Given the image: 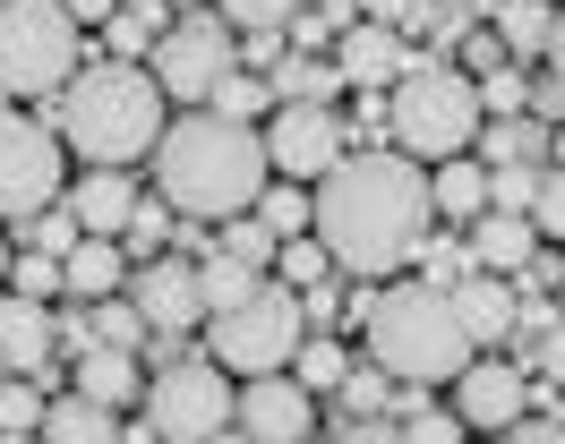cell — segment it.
<instances>
[{
  "instance_id": "obj_49",
  "label": "cell",
  "mask_w": 565,
  "mask_h": 444,
  "mask_svg": "<svg viewBox=\"0 0 565 444\" xmlns=\"http://www.w3.org/2000/svg\"><path fill=\"white\" fill-rule=\"evenodd\" d=\"M61 9H70L77 26H111V18H120V0H61Z\"/></svg>"
},
{
  "instance_id": "obj_50",
  "label": "cell",
  "mask_w": 565,
  "mask_h": 444,
  "mask_svg": "<svg viewBox=\"0 0 565 444\" xmlns=\"http://www.w3.org/2000/svg\"><path fill=\"white\" fill-rule=\"evenodd\" d=\"M531 111H540V120H565V86H557V77H540V86H531Z\"/></svg>"
},
{
  "instance_id": "obj_51",
  "label": "cell",
  "mask_w": 565,
  "mask_h": 444,
  "mask_svg": "<svg viewBox=\"0 0 565 444\" xmlns=\"http://www.w3.org/2000/svg\"><path fill=\"white\" fill-rule=\"evenodd\" d=\"M548 77L565 86V9H557V26H548Z\"/></svg>"
},
{
  "instance_id": "obj_27",
  "label": "cell",
  "mask_w": 565,
  "mask_h": 444,
  "mask_svg": "<svg viewBox=\"0 0 565 444\" xmlns=\"http://www.w3.org/2000/svg\"><path fill=\"white\" fill-rule=\"evenodd\" d=\"M309 0H214V18L223 26H248V34H275V26H291Z\"/></svg>"
},
{
  "instance_id": "obj_31",
  "label": "cell",
  "mask_w": 565,
  "mask_h": 444,
  "mask_svg": "<svg viewBox=\"0 0 565 444\" xmlns=\"http://www.w3.org/2000/svg\"><path fill=\"white\" fill-rule=\"evenodd\" d=\"M326 273H334V257H326L318 239H282V257H275V282H291V291H318Z\"/></svg>"
},
{
  "instance_id": "obj_13",
  "label": "cell",
  "mask_w": 565,
  "mask_h": 444,
  "mask_svg": "<svg viewBox=\"0 0 565 444\" xmlns=\"http://www.w3.org/2000/svg\"><path fill=\"white\" fill-rule=\"evenodd\" d=\"M232 427L248 444H309L318 427V393H300L291 376H248L241 402H232Z\"/></svg>"
},
{
  "instance_id": "obj_4",
  "label": "cell",
  "mask_w": 565,
  "mask_h": 444,
  "mask_svg": "<svg viewBox=\"0 0 565 444\" xmlns=\"http://www.w3.org/2000/svg\"><path fill=\"white\" fill-rule=\"evenodd\" d=\"M369 359L394 376V385H455L480 350H471V334H462L455 316V291H437V282H386L377 291V307H369Z\"/></svg>"
},
{
  "instance_id": "obj_11",
  "label": "cell",
  "mask_w": 565,
  "mask_h": 444,
  "mask_svg": "<svg viewBox=\"0 0 565 444\" xmlns=\"http://www.w3.org/2000/svg\"><path fill=\"white\" fill-rule=\"evenodd\" d=\"M257 137H266V163H275L282 180H309V188L343 163V120H334L326 102H282Z\"/></svg>"
},
{
  "instance_id": "obj_15",
  "label": "cell",
  "mask_w": 565,
  "mask_h": 444,
  "mask_svg": "<svg viewBox=\"0 0 565 444\" xmlns=\"http://www.w3.org/2000/svg\"><path fill=\"white\" fill-rule=\"evenodd\" d=\"M334 68H343V86H369V95H394V77L412 68L403 52V34L377 26V18H360L352 34H334Z\"/></svg>"
},
{
  "instance_id": "obj_14",
  "label": "cell",
  "mask_w": 565,
  "mask_h": 444,
  "mask_svg": "<svg viewBox=\"0 0 565 444\" xmlns=\"http://www.w3.org/2000/svg\"><path fill=\"white\" fill-rule=\"evenodd\" d=\"M129 307L146 316V334H189V325H206L198 266H180V257H146V273L129 282Z\"/></svg>"
},
{
  "instance_id": "obj_30",
  "label": "cell",
  "mask_w": 565,
  "mask_h": 444,
  "mask_svg": "<svg viewBox=\"0 0 565 444\" xmlns=\"http://www.w3.org/2000/svg\"><path fill=\"white\" fill-rule=\"evenodd\" d=\"M257 223H266L275 239H291L300 223H309V188H300V180H282V188H275V180H266V197H257Z\"/></svg>"
},
{
  "instance_id": "obj_21",
  "label": "cell",
  "mask_w": 565,
  "mask_h": 444,
  "mask_svg": "<svg viewBox=\"0 0 565 444\" xmlns=\"http://www.w3.org/2000/svg\"><path fill=\"white\" fill-rule=\"evenodd\" d=\"M35 444H120V419L104 402H86V393H61V402L43 410Z\"/></svg>"
},
{
  "instance_id": "obj_52",
  "label": "cell",
  "mask_w": 565,
  "mask_h": 444,
  "mask_svg": "<svg viewBox=\"0 0 565 444\" xmlns=\"http://www.w3.org/2000/svg\"><path fill=\"white\" fill-rule=\"evenodd\" d=\"M9 266H18V239H9V231H0V273H9Z\"/></svg>"
},
{
  "instance_id": "obj_2",
  "label": "cell",
  "mask_w": 565,
  "mask_h": 444,
  "mask_svg": "<svg viewBox=\"0 0 565 444\" xmlns=\"http://www.w3.org/2000/svg\"><path fill=\"white\" fill-rule=\"evenodd\" d=\"M266 180H275L266 137L241 129V120H223V111H189V120H172L163 145H154V188H163V205H172V214H198V223H241V214H257Z\"/></svg>"
},
{
  "instance_id": "obj_3",
  "label": "cell",
  "mask_w": 565,
  "mask_h": 444,
  "mask_svg": "<svg viewBox=\"0 0 565 444\" xmlns=\"http://www.w3.org/2000/svg\"><path fill=\"white\" fill-rule=\"evenodd\" d=\"M163 86L154 68L138 61H104V68H77L61 86V145L86 154L95 171H120V163H146L163 145Z\"/></svg>"
},
{
  "instance_id": "obj_37",
  "label": "cell",
  "mask_w": 565,
  "mask_h": 444,
  "mask_svg": "<svg viewBox=\"0 0 565 444\" xmlns=\"http://www.w3.org/2000/svg\"><path fill=\"white\" fill-rule=\"evenodd\" d=\"M9 282H18V300H52V291H70V282H61V257H35V248L9 266Z\"/></svg>"
},
{
  "instance_id": "obj_42",
  "label": "cell",
  "mask_w": 565,
  "mask_h": 444,
  "mask_svg": "<svg viewBox=\"0 0 565 444\" xmlns=\"http://www.w3.org/2000/svg\"><path fill=\"white\" fill-rule=\"evenodd\" d=\"M403 444H462V419H455V410H420V393H412V427H403Z\"/></svg>"
},
{
  "instance_id": "obj_45",
  "label": "cell",
  "mask_w": 565,
  "mask_h": 444,
  "mask_svg": "<svg viewBox=\"0 0 565 444\" xmlns=\"http://www.w3.org/2000/svg\"><path fill=\"white\" fill-rule=\"evenodd\" d=\"M352 9H360V18H377V26H412L428 0H352Z\"/></svg>"
},
{
  "instance_id": "obj_20",
  "label": "cell",
  "mask_w": 565,
  "mask_h": 444,
  "mask_svg": "<svg viewBox=\"0 0 565 444\" xmlns=\"http://www.w3.org/2000/svg\"><path fill=\"white\" fill-rule=\"evenodd\" d=\"M77 393L86 402H104V410H120V402H146V376H138V350H77Z\"/></svg>"
},
{
  "instance_id": "obj_35",
  "label": "cell",
  "mask_w": 565,
  "mask_h": 444,
  "mask_svg": "<svg viewBox=\"0 0 565 444\" xmlns=\"http://www.w3.org/2000/svg\"><path fill=\"white\" fill-rule=\"evenodd\" d=\"M343 402H352V419H377V410L394 402V376L377 368V359H360V368L343 376Z\"/></svg>"
},
{
  "instance_id": "obj_5",
  "label": "cell",
  "mask_w": 565,
  "mask_h": 444,
  "mask_svg": "<svg viewBox=\"0 0 565 444\" xmlns=\"http://www.w3.org/2000/svg\"><path fill=\"white\" fill-rule=\"evenodd\" d=\"M386 129L412 163H455L462 145L480 137V86L455 61H412L386 95Z\"/></svg>"
},
{
  "instance_id": "obj_36",
  "label": "cell",
  "mask_w": 565,
  "mask_h": 444,
  "mask_svg": "<svg viewBox=\"0 0 565 444\" xmlns=\"http://www.w3.org/2000/svg\"><path fill=\"white\" fill-rule=\"evenodd\" d=\"M95 342H104V350H138V342H146V316L129 300H104V307H95Z\"/></svg>"
},
{
  "instance_id": "obj_8",
  "label": "cell",
  "mask_w": 565,
  "mask_h": 444,
  "mask_svg": "<svg viewBox=\"0 0 565 444\" xmlns=\"http://www.w3.org/2000/svg\"><path fill=\"white\" fill-rule=\"evenodd\" d=\"M232 402L241 393H232V376H214V359H180L146 385V427L163 444H214L232 427Z\"/></svg>"
},
{
  "instance_id": "obj_38",
  "label": "cell",
  "mask_w": 565,
  "mask_h": 444,
  "mask_svg": "<svg viewBox=\"0 0 565 444\" xmlns=\"http://www.w3.org/2000/svg\"><path fill=\"white\" fill-rule=\"evenodd\" d=\"M223 257H241V266H257V273H266V266H275V231H266V223H248V214H241V223L223 231Z\"/></svg>"
},
{
  "instance_id": "obj_48",
  "label": "cell",
  "mask_w": 565,
  "mask_h": 444,
  "mask_svg": "<svg viewBox=\"0 0 565 444\" xmlns=\"http://www.w3.org/2000/svg\"><path fill=\"white\" fill-rule=\"evenodd\" d=\"M540 368H548V376H557V385H565V316H557V325H548V334H540Z\"/></svg>"
},
{
  "instance_id": "obj_43",
  "label": "cell",
  "mask_w": 565,
  "mask_h": 444,
  "mask_svg": "<svg viewBox=\"0 0 565 444\" xmlns=\"http://www.w3.org/2000/svg\"><path fill=\"white\" fill-rule=\"evenodd\" d=\"M489 68H505V43L489 26H462V77H489Z\"/></svg>"
},
{
  "instance_id": "obj_33",
  "label": "cell",
  "mask_w": 565,
  "mask_h": 444,
  "mask_svg": "<svg viewBox=\"0 0 565 444\" xmlns=\"http://www.w3.org/2000/svg\"><path fill=\"white\" fill-rule=\"evenodd\" d=\"M531 197H540V163H497L489 171V205L497 214H531Z\"/></svg>"
},
{
  "instance_id": "obj_53",
  "label": "cell",
  "mask_w": 565,
  "mask_h": 444,
  "mask_svg": "<svg viewBox=\"0 0 565 444\" xmlns=\"http://www.w3.org/2000/svg\"><path fill=\"white\" fill-rule=\"evenodd\" d=\"M120 444H163V436H154V427H129V436H120Z\"/></svg>"
},
{
  "instance_id": "obj_7",
  "label": "cell",
  "mask_w": 565,
  "mask_h": 444,
  "mask_svg": "<svg viewBox=\"0 0 565 444\" xmlns=\"http://www.w3.org/2000/svg\"><path fill=\"white\" fill-rule=\"evenodd\" d=\"M300 316H309V307H300V291L266 273V291H257L248 307L214 316V334H206L214 368H223V376H282L291 359H300Z\"/></svg>"
},
{
  "instance_id": "obj_40",
  "label": "cell",
  "mask_w": 565,
  "mask_h": 444,
  "mask_svg": "<svg viewBox=\"0 0 565 444\" xmlns=\"http://www.w3.org/2000/svg\"><path fill=\"white\" fill-rule=\"evenodd\" d=\"M531 231L565 239V171H540V197H531Z\"/></svg>"
},
{
  "instance_id": "obj_41",
  "label": "cell",
  "mask_w": 565,
  "mask_h": 444,
  "mask_svg": "<svg viewBox=\"0 0 565 444\" xmlns=\"http://www.w3.org/2000/svg\"><path fill=\"white\" fill-rule=\"evenodd\" d=\"M77 214H35V223H26V248H35V257H70L77 248Z\"/></svg>"
},
{
  "instance_id": "obj_24",
  "label": "cell",
  "mask_w": 565,
  "mask_h": 444,
  "mask_svg": "<svg viewBox=\"0 0 565 444\" xmlns=\"http://www.w3.org/2000/svg\"><path fill=\"white\" fill-rule=\"evenodd\" d=\"M257 291H266V273L241 266V257H206V266H198V300H206V316H232V307H248Z\"/></svg>"
},
{
  "instance_id": "obj_54",
  "label": "cell",
  "mask_w": 565,
  "mask_h": 444,
  "mask_svg": "<svg viewBox=\"0 0 565 444\" xmlns=\"http://www.w3.org/2000/svg\"><path fill=\"white\" fill-rule=\"evenodd\" d=\"M214 444H248V436H241V427H223V436H214Z\"/></svg>"
},
{
  "instance_id": "obj_47",
  "label": "cell",
  "mask_w": 565,
  "mask_h": 444,
  "mask_svg": "<svg viewBox=\"0 0 565 444\" xmlns=\"http://www.w3.org/2000/svg\"><path fill=\"white\" fill-rule=\"evenodd\" d=\"M489 444H565V427L557 419H523V427H505V436H489Z\"/></svg>"
},
{
  "instance_id": "obj_23",
  "label": "cell",
  "mask_w": 565,
  "mask_h": 444,
  "mask_svg": "<svg viewBox=\"0 0 565 444\" xmlns=\"http://www.w3.org/2000/svg\"><path fill=\"white\" fill-rule=\"evenodd\" d=\"M428 205L437 214H455V223H471V214H489V163H437L428 171Z\"/></svg>"
},
{
  "instance_id": "obj_32",
  "label": "cell",
  "mask_w": 565,
  "mask_h": 444,
  "mask_svg": "<svg viewBox=\"0 0 565 444\" xmlns=\"http://www.w3.org/2000/svg\"><path fill=\"white\" fill-rule=\"evenodd\" d=\"M471 86H480V120H514V111L531 102L523 68H489V77H471Z\"/></svg>"
},
{
  "instance_id": "obj_22",
  "label": "cell",
  "mask_w": 565,
  "mask_h": 444,
  "mask_svg": "<svg viewBox=\"0 0 565 444\" xmlns=\"http://www.w3.org/2000/svg\"><path fill=\"white\" fill-rule=\"evenodd\" d=\"M61 282H70V300H111L129 282V257L111 239H77L70 257H61Z\"/></svg>"
},
{
  "instance_id": "obj_6",
  "label": "cell",
  "mask_w": 565,
  "mask_h": 444,
  "mask_svg": "<svg viewBox=\"0 0 565 444\" xmlns=\"http://www.w3.org/2000/svg\"><path fill=\"white\" fill-rule=\"evenodd\" d=\"M86 34L61 0H0V95H61Z\"/></svg>"
},
{
  "instance_id": "obj_16",
  "label": "cell",
  "mask_w": 565,
  "mask_h": 444,
  "mask_svg": "<svg viewBox=\"0 0 565 444\" xmlns=\"http://www.w3.org/2000/svg\"><path fill=\"white\" fill-rule=\"evenodd\" d=\"M455 316H462V334H471V350H505L514 342V282L505 273H462Z\"/></svg>"
},
{
  "instance_id": "obj_26",
  "label": "cell",
  "mask_w": 565,
  "mask_h": 444,
  "mask_svg": "<svg viewBox=\"0 0 565 444\" xmlns=\"http://www.w3.org/2000/svg\"><path fill=\"white\" fill-rule=\"evenodd\" d=\"M334 86H343V68H334V61H291V68H275V102H334Z\"/></svg>"
},
{
  "instance_id": "obj_9",
  "label": "cell",
  "mask_w": 565,
  "mask_h": 444,
  "mask_svg": "<svg viewBox=\"0 0 565 444\" xmlns=\"http://www.w3.org/2000/svg\"><path fill=\"white\" fill-rule=\"evenodd\" d=\"M241 68V34L223 26L214 9H189V18H172V34L154 43V86H163V102H214V86Z\"/></svg>"
},
{
  "instance_id": "obj_25",
  "label": "cell",
  "mask_w": 565,
  "mask_h": 444,
  "mask_svg": "<svg viewBox=\"0 0 565 444\" xmlns=\"http://www.w3.org/2000/svg\"><path fill=\"white\" fill-rule=\"evenodd\" d=\"M548 26H557L548 0H497V43L505 52H548Z\"/></svg>"
},
{
  "instance_id": "obj_1",
  "label": "cell",
  "mask_w": 565,
  "mask_h": 444,
  "mask_svg": "<svg viewBox=\"0 0 565 444\" xmlns=\"http://www.w3.org/2000/svg\"><path fill=\"white\" fill-rule=\"evenodd\" d=\"M428 171L412 154H343L309 188V239H318L352 282H394L403 266H420L428 248Z\"/></svg>"
},
{
  "instance_id": "obj_34",
  "label": "cell",
  "mask_w": 565,
  "mask_h": 444,
  "mask_svg": "<svg viewBox=\"0 0 565 444\" xmlns=\"http://www.w3.org/2000/svg\"><path fill=\"white\" fill-rule=\"evenodd\" d=\"M266 102H275V86H257V77H241V68H232V77H223V86H214V102L206 111H223V120H257V111H266Z\"/></svg>"
},
{
  "instance_id": "obj_18",
  "label": "cell",
  "mask_w": 565,
  "mask_h": 444,
  "mask_svg": "<svg viewBox=\"0 0 565 444\" xmlns=\"http://www.w3.org/2000/svg\"><path fill=\"white\" fill-rule=\"evenodd\" d=\"M70 214H77V231H86V239L129 231V214H138V188H129V171H86V180H77V197H70Z\"/></svg>"
},
{
  "instance_id": "obj_39",
  "label": "cell",
  "mask_w": 565,
  "mask_h": 444,
  "mask_svg": "<svg viewBox=\"0 0 565 444\" xmlns=\"http://www.w3.org/2000/svg\"><path fill=\"white\" fill-rule=\"evenodd\" d=\"M540 145H548V137L531 129V120H497V129H489V154H497V163H540Z\"/></svg>"
},
{
  "instance_id": "obj_46",
  "label": "cell",
  "mask_w": 565,
  "mask_h": 444,
  "mask_svg": "<svg viewBox=\"0 0 565 444\" xmlns=\"http://www.w3.org/2000/svg\"><path fill=\"white\" fill-rule=\"evenodd\" d=\"M334 444H403V427H386V419H343Z\"/></svg>"
},
{
  "instance_id": "obj_44",
  "label": "cell",
  "mask_w": 565,
  "mask_h": 444,
  "mask_svg": "<svg viewBox=\"0 0 565 444\" xmlns=\"http://www.w3.org/2000/svg\"><path fill=\"white\" fill-rule=\"evenodd\" d=\"M163 239H172V214H163V205H146V197H138V214H129V248H138V257H154Z\"/></svg>"
},
{
  "instance_id": "obj_56",
  "label": "cell",
  "mask_w": 565,
  "mask_h": 444,
  "mask_svg": "<svg viewBox=\"0 0 565 444\" xmlns=\"http://www.w3.org/2000/svg\"><path fill=\"white\" fill-rule=\"evenodd\" d=\"M0 376H9V359H0Z\"/></svg>"
},
{
  "instance_id": "obj_28",
  "label": "cell",
  "mask_w": 565,
  "mask_h": 444,
  "mask_svg": "<svg viewBox=\"0 0 565 444\" xmlns=\"http://www.w3.org/2000/svg\"><path fill=\"white\" fill-rule=\"evenodd\" d=\"M43 410H52V402H43L26 376H0V436H35Z\"/></svg>"
},
{
  "instance_id": "obj_10",
  "label": "cell",
  "mask_w": 565,
  "mask_h": 444,
  "mask_svg": "<svg viewBox=\"0 0 565 444\" xmlns=\"http://www.w3.org/2000/svg\"><path fill=\"white\" fill-rule=\"evenodd\" d=\"M61 205V137L43 120H0V223H35Z\"/></svg>"
},
{
  "instance_id": "obj_17",
  "label": "cell",
  "mask_w": 565,
  "mask_h": 444,
  "mask_svg": "<svg viewBox=\"0 0 565 444\" xmlns=\"http://www.w3.org/2000/svg\"><path fill=\"white\" fill-rule=\"evenodd\" d=\"M462 257H471V273H505L514 282L540 257V231H531V214H497L489 205V214H471V248Z\"/></svg>"
},
{
  "instance_id": "obj_55",
  "label": "cell",
  "mask_w": 565,
  "mask_h": 444,
  "mask_svg": "<svg viewBox=\"0 0 565 444\" xmlns=\"http://www.w3.org/2000/svg\"><path fill=\"white\" fill-rule=\"evenodd\" d=\"M0 444H35V436H0Z\"/></svg>"
},
{
  "instance_id": "obj_12",
  "label": "cell",
  "mask_w": 565,
  "mask_h": 444,
  "mask_svg": "<svg viewBox=\"0 0 565 444\" xmlns=\"http://www.w3.org/2000/svg\"><path fill=\"white\" fill-rule=\"evenodd\" d=\"M455 419H462V427H480V436L523 427V419H531V376L505 368L497 350H480V359L455 376Z\"/></svg>"
},
{
  "instance_id": "obj_19",
  "label": "cell",
  "mask_w": 565,
  "mask_h": 444,
  "mask_svg": "<svg viewBox=\"0 0 565 444\" xmlns=\"http://www.w3.org/2000/svg\"><path fill=\"white\" fill-rule=\"evenodd\" d=\"M52 350H61V325H52L35 300L9 291V300H0V359H9V368H43Z\"/></svg>"
},
{
  "instance_id": "obj_29",
  "label": "cell",
  "mask_w": 565,
  "mask_h": 444,
  "mask_svg": "<svg viewBox=\"0 0 565 444\" xmlns=\"http://www.w3.org/2000/svg\"><path fill=\"white\" fill-rule=\"evenodd\" d=\"M291 385H300V393H326V385H343V376H352V359H343V342H300V359H291Z\"/></svg>"
}]
</instances>
